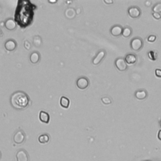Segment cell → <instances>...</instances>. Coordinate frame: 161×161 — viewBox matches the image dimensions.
Returning a JSON list of instances; mask_svg holds the SVG:
<instances>
[{"instance_id":"6da1fadb","label":"cell","mask_w":161,"mask_h":161,"mask_svg":"<svg viewBox=\"0 0 161 161\" xmlns=\"http://www.w3.org/2000/svg\"><path fill=\"white\" fill-rule=\"evenodd\" d=\"M11 104L16 109L21 110L28 106L29 98L27 94L23 91H16L11 96Z\"/></svg>"},{"instance_id":"7a4b0ae2","label":"cell","mask_w":161,"mask_h":161,"mask_svg":"<svg viewBox=\"0 0 161 161\" xmlns=\"http://www.w3.org/2000/svg\"><path fill=\"white\" fill-rule=\"evenodd\" d=\"M143 45H144L143 41L140 38H134L130 42L131 48L135 51L140 50L142 48Z\"/></svg>"},{"instance_id":"3957f363","label":"cell","mask_w":161,"mask_h":161,"mask_svg":"<svg viewBox=\"0 0 161 161\" xmlns=\"http://www.w3.org/2000/svg\"><path fill=\"white\" fill-rule=\"evenodd\" d=\"M25 140V134L22 130H19L13 136V141L16 144H21Z\"/></svg>"},{"instance_id":"277c9868","label":"cell","mask_w":161,"mask_h":161,"mask_svg":"<svg viewBox=\"0 0 161 161\" xmlns=\"http://www.w3.org/2000/svg\"><path fill=\"white\" fill-rule=\"evenodd\" d=\"M17 161H29V155L25 149H20L16 154Z\"/></svg>"},{"instance_id":"5b68a950","label":"cell","mask_w":161,"mask_h":161,"mask_svg":"<svg viewBox=\"0 0 161 161\" xmlns=\"http://www.w3.org/2000/svg\"><path fill=\"white\" fill-rule=\"evenodd\" d=\"M115 65L120 71H125L128 68V64L123 58H118L115 61Z\"/></svg>"},{"instance_id":"8992f818","label":"cell","mask_w":161,"mask_h":161,"mask_svg":"<svg viewBox=\"0 0 161 161\" xmlns=\"http://www.w3.org/2000/svg\"><path fill=\"white\" fill-rule=\"evenodd\" d=\"M128 15L133 19H137L139 18L141 15V11L137 7H132L129 8L128 10Z\"/></svg>"},{"instance_id":"52a82bcc","label":"cell","mask_w":161,"mask_h":161,"mask_svg":"<svg viewBox=\"0 0 161 161\" xmlns=\"http://www.w3.org/2000/svg\"><path fill=\"white\" fill-rule=\"evenodd\" d=\"M77 86L81 89H85L89 86V80L85 77H81L77 80Z\"/></svg>"},{"instance_id":"ba28073f","label":"cell","mask_w":161,"mask_h":161,"mask_svg":"<svg viewBox=\"0 0 161 161\" xmlns=\"http://www.w3.org/2000/svg\"><path fill=\"white\" fill-rule=\"evenodd\" d=\"M123 28L120 25H115L113 26L110 30L111 34L114 37H118L122 35Z\"/></svg>"},{"instance_id":"9c48e42d","label":"cell","mask_w":161,"mask_h":161,"mask_svg":"<svg viewBox=\"0 0 161 161\" xmlns=\"http://www.w3.org/2000/svg\"><path fill=\"white\" fill-rule=\"evenodd\" d=\"M4 47L5 49L8 51H13L16 49V42L14 40L12 39L8 40L5 42Z\"/></svg>"},{"instance_id":"30bf717a","label":"cell","mask_w":161,"mask_h":161,"mask_svg":"<svg viewBox=\"0 0 161 161\" xmlns=\"http://www.w3.org/2000/svg\"><path fill=\"white\" fill-rule=\"evenodd\" d=\"M137 56L134 53H128L125 58V61L127 64L132 65L137 62Z\"/></svg>"},{"instance_id":"8fae6325","label":"cell","mask_w":161,"mask_h":161,"mask_svg":"<svg viewBox=\"0 0 161 161\" xmlns=\"http://www.w3.org/2000/svg\"><path fill=\"white\" fill-rule=\"evenodd\" d=\"M39 118L41 122L45 123H48L50 121V116L48 113L44 111H40L39 113Z\"/></svg>"},{"instance_id":"7c38bea8","label":"cell","mask_w":161,"mask_h":161,"mask_svg":"<svg viewBox=\"0 0 161 161\" xmlns=\"http://www.w3.org/2000/svg\"><path fill=\"white\" fill-rule=\"evenodd\" d=\"M105 52L104 50L100 51L93 60V64L94 65H98L103 60V59L105 57Z\"/></svg>"},{"instance_id":"4fadbf2b","label":"cell","mask_w":161,"mask_h":161,"mask_svg":"<svg viewBox=\"0 0 161 161\" xmlns=\"http://www.w3.org/2000/svg\"><path fill=\"white\" fill-rule=\"evenodd\" d=\"M4 25L6 28H7L8 30H13L16 27L15 21L11 19H8L7 21H6Z\"/></svg>"},{"instance_id":"5bb4252c","label":"cell","mask_w":161,"mask_h":161,"mask_svg":"<svg viewBox=\"0 0 161 161\" xmlns=\"http://www.w3.org/2000/svg\"><path fill=\"white\" fill-rule=\"evenodd\" d=\"M30 62L33 64L37 63L40 60L39 53L37 52H32L30 54Z\"/></svg>"},{"instance_id":"9a60e30c","label":"cell","mask_w":161,"mask_h":161,"mask_svg":"<svg viewBox=\"0 0 161 161\" xmlns=\"http://www.w3.org/2000/svg\"><path fill=\"white\" fill-rule=\"evenodd\" d=\"M135 96L137 99H138L139 100H143L147 98V93L144 90H140V91H137L135 93Z\"/></svg>"},{"instance_id":"2e32d148","label":"cell","mask_w":161,"mask_h":161,"mask_svg":"<svg viewBox=\"0 0 161 161\" xmlns=\"http://www.w3.org/2000/svg\"><path fill=\"white\" fill-rule=\"evenodd\" d=\"M65 15L68 19H72L76 16V11L72 8H68L65 11Z\"/></svg>"},{"instance_id":"e0dca14e","label":"cell","mask_w":161,"mask_h":161,"mask_svg":"<svg viewBox=\"0 0 161 161\" xmlns=\"http://www.w3.org/2000/svg\"><path fill=\"white\" fill-rule=\"evenodd\" d=\"M38 140L40 144H47L50 140V137L47 134H42L39 137Z\"/></svg>"},{"instance_id":"ac0fdd59","label":"cell","mask_w":161,"mask_h":161,"mask_svg":"<svg viewBox=\"0 0 161 161\" xmlns=\"http://www.w3.org/2000/svg\"><path fill=\"white\" fill-rule=\"evenodd\" d=\"M60 104L62 107H64V108H68V107L69 106L70 101L67 97L62 96L61 98V99H60Z\"/></svg>"},{"instance_id":"d6986e66","label":"cell","mask_w":161,"mask_h":161,"mask_svg":"<svg viewBox=\"0 0 161 161\" xmlns=\"http://www.w3.org/2000/svg\"><path fill=\"white\" fill-rule=\"evenodd\" d=\"M33 44L35 47H40L42 44V40L39 35H35L33 38Z\"/></svg>"},{"instance_id":"ffe728a7","label":"cell","mask_w":161,"mask_h":161,"mask_svg":"<svg viewBox=\"0 0 161 161\" xmlns=\"http://www.w3.org/2000/svg\"><path fill=\"white\" fill-rule=\"evenodd\" d=\"M132 30L129 27H125L123 29L122 35L124 37H129L132 35Z\"/></svg>"},{"instance_id":"44dd1931","label":"cell","mask_w":161,"mask_h":161,"mask_svg":"<svg viewBox=\"0 0 161 161\" xmlns=\"http://www.w3.org/2000/svg\"><path fill=\"white\" fill-rule=\"evenodd\" d=\"M153 12L154 13H161V3H159L156 4L154 7L152 8Z\"/></svg>"},{"instance_id":"7402d4cb","label":"cell","mask_w":161,"mask_h":161,"mask_svg":"<svg viewBox=\"0 0 161 161\" xmlns=\"http://www.w3.org/2000/svg\"><path fill=\"white\" fill-rule=\"evenodd\" d=\"M101 101L105 105H110L111 103V100L108 97H103L101 98Z\"/></svg>"},{"instance_id":"603a6c76","label":"cell","mask_w":161,"mask_h":161,"mask_svg":"<svg viewBox=\"0 0 161 161\" xmlns=\"http://www.w3.org/2000/svg\"><path fill=\"white\" fill-rule=\"evenodd\" d=\"M24 47H25V48L27 49V50H30L31 49V44L29 42V41L28 40H25L24 42Z\"/></svg>"},{"instance_id":"cb8c5ba5","label":"cell","mask_w":161,"mask_h":161,"mask_svg":"<svg viewBox=\"0 0 161 161\" xmlns=\"http://www.w3.org/2000/svg\"><path fill=\"white\" fill-rule=\"evenodd\" d=\"M156 39H157L156 36H155V35H150V36L148 37L147 40H148V42H154L156 41Z\"/></svg>"},{"instance_id":"d4e9b609","label":"cell","mask_w":161,"mask_h":161,"mask_svg":"<svg viewBox=\"0 0 161 161\" xmlns=\"http://www.w3.org/2000/svg\"><path fill=\"white\" fill-rule=\"evenodd\" d=\"M152 16L156 20H160L161 19V15L160 13H154L153 12L152 13Z\"/></svg>"},{"instance_id":"484cf974","label":"cell","mask_w":161,"mask_h":161,"mask_svg":"<svg viewBox=\"0 0 161 161\" xmlns=\"http://www.w3.org/2000/svg\"><path fill=\"white\" fill-rule=\"evenodd\" d=\"M155 73H156V75L158 77H161V69H156V71H155Z\"/></svg>"},{"instance_id":"4316f807","label":"cell","mask_w":161,"mask_h":161,"mask_svg":"<svg viewBox=\"0 0 161 161\" xmlns=\"http://www.w3.org/2000/svg\"><path fill=\"white\" fill-rule=\"evenodd\" d=\"M104 2L106 4H112L113 3V1L112 0H104Z\"/></svg>"},{"instance_id":"83f0119b","label":"cell","mask_w":161,"mask_h":161,"mask_svg":"<svg viewBox=\"0 0 161 161\" xmlns=\"http://www.w3.org/2000/svg\"><path fill=\"white\" fill-rule=\"evenodd\" d=\"M157 136H158V139L161 141V130L159 131Z\"/></svg>"},{"instance_id":"f1b7e54d","label":"cell","mask_w":161,"mask_h":161,"mask_svg":"<svg viewBox=\"0 0 161 161\" xmlns=\"http://www.w3.org/2000/svg\"><path fill=\"white\" fill-rule=\"evenodd\" d=\"M151 4H152V3H151V1H146V3H145V4H146L147 6H148H148H150Z\"/></svg>"},{"instance_id":"f546056e","label":"cell","mask_w":161,"mask_h":161,"mask_svg":"<svg viewBox=\"0 0 161 161\" xmlns=\"http://www.w3.org/2000/svg\"><path fill=\"white\" fill-rule=\"evenodd\" d=\"M49 1L50 3H56V2H57L56 0H55V1H50V0H49Z\"/></svg>"},{"instance_id":"4dcf8cb0","label":"cell","mask_w":161,"mask_h":161,"mask_svg":"<svg viewBox=\"0 0 161 161\" xmlns=\"http://www.w3.org/2000/svg\"><path fill=\"white\" fill-rule=\"evenodd\" d=\"M1 158V151H0V159Z\"/></svg>"},{"instance_id":"1f68e13d","label":"cell","mask_w":161,"mask_h":161,"mask_svg":"<svg viewBox=\"0 0 161 161\" xmlns=\"http://www.w3.org/2000/svg\"><path fill=\"white\" fill-rule=\"evenodd\" d=\"M160 128H161V120L160 121Z\"/></svg>"}]
</instances>
